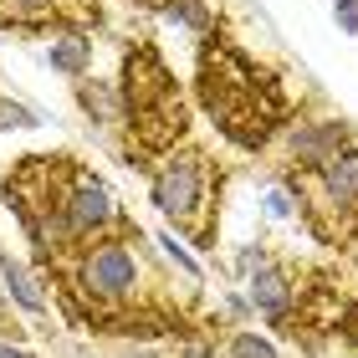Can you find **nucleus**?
<instances>
[{"instance_id":"nucleus-6","label":"nucleus","mask_w":358,"mask_h":358,"mask_svg":"<svg viewBox=\"0 0 358 358\" xmlns=\"http://www.w3.org/2000/svg\"><path fill=\"white\" fill-rule=\"evenodd\" d=\"M348 143V128L343 123H313V128H297L292 134V154L302 164H328V154H338Z\"/></svg>"},{"instance_id":"nucleus-11","label":"nucleus","mask_w":358,"mask_h":358,"mask_svg":"<svg viewBox=\"0 0 358 358\" xmlns=\"http://www.w3.org/2000/svg\"><path fill=\"white\" fill-rule=\"evenodd\" d=\"M0 21H15V26L57 21V0H0Z\"/></svg>"},{"instance_id":"nucleus-18","label":"nucleus","mask_w":358,"mask_h":358,"mask_svg":"<svg viewBox=\"0 0 358 358\" xmlns=\"http://www.w3.org/2000/svg\"><path fill=\"white\" fill-rule=\"evenodd\" d=\"M262 266H266V256H262V246L241 251V271H262Z\"/></svg>"},{"instance_id":"nucleus-13","label":"nucleus","mask_w":358,"mask_h":358,"mask_svg":"<svg viewBox=\"0 0 358 358\" xmlns=\"http://www.w3.org/2000/svg\"><path fill=\"white\" fill-rule=\"evenodd\" d=\"M164 15L179 31H205V0H169Z\"/></svg>"},{"instance_id":"nucleus-4","label":"nucleus","mask_w":358,"mask_h":358,"mask_svg":"<svg viewBox=\"0 0 358 358\" xmlns=\"http://www.w3.org/2000/svg\"><path fill=\"white\" fill-rule=\"evenodd\" d=\"M77 276H83V287L92 292L97 302H118V297H128V292H134L138 266H134V256H128L123 241H97V246L83 256Z\"/></svg>"},{"instance_id":"nucleus-8","label":"nucleus","mask_w":358,"mask_h":358,"mask_svg":"<svg viewBox=\"0 0 358 358\" xmlns=\"http://www.w3.org/2000/svg\"><path fill=\"white\" fill-rule=\"evenodd\" d=\"M251 297H256V307H262L266 317L287 322V307H292V282H287V271H282V266H262V271H256V282H251Z\"/></svg>"},{"instance_id":"nucleus-14","label":"nucleus","mask_w":358,"mask_h":358,"mask_svg":"<svg viewBox=\"0 0 358 358\" xmlns=\"http://www.w3.org/2000/svg\"><path fill=\"white\" fill-rule=\"evenodd\" d=\"M0 128H36V113H26L21 103L0 97Z\"/></svg>"},{"instance_id":"nucleus-15","label":"nucleus","mask_w":358,"mask_h":358,"mask_svg":"<svg viewBox=\"0 0 358 358\" xmlns=\"http://www.w3.org/2000/svg\"><path fill=\"white\" fill-rule=\"evenodd\" d=\"M231 358H276V353H271V343H266V338L241 333V338H236V348H231Z\"/></svg>"},{"instance_id":"nucleus-7","label":"nucleus","mask_w":358,"mask_h":358,"mask_svg":"<svg viewBox=\"0 0 358 358\" xmlns=\"http://www.w3.org/2000/svg\"><path fill=\"white\" fill-rule=\"evenodd\" d=\"M322 194L333 205H358V149H338L322 164Z\"/></svg>"},{"instance_id":"nucleus-10","label":"nucleus","mask_w":358,"mask_h":358,"mask_svg":"<svg viewBox=\"0 0 358 358\" xmlns=\"http://www.w3.org/2000/svg\"><path fill=\"white\" fill-rule=\"evenodd\" d=\"M87 62H92V46H87L83 31H67V36L52 46V67H57V72H67V77L87 72Z\"/></svg>"},{"instance_id":"nucleus-19","label":"nucleus","mask_w":358,"mask_h":358,"mask_svg":"<svg viewBox=\"0 0 358 358\" xmlns=\"http://www.w3.org/2000/svg\"><path fill=\"white\" fill-rule=\"evenodd\" d=\"M0 358H31V353H21V348H10V343H0Z\"/></svg>"},{"instance_id":"nucleus-20","label":"nucleus","mask_w":358,"mask_h":358,"mask_svg":"<svg viewBox=\"0 0 358 358\" xmlns=\"http://www.w3.org/2000/svg\"><path fill=\"white\" fill-rule=\"evenodd\" d=\"M185 358H215V353H210V348H189Z\"/></svg>"},{"instance_id":"nucleus-3","label":"nucleus","mask_w":358,"mask_h":358,"mask_svg":"<svg viewBox=\"0 0 358 358\" xmlns=\"http://www.w3.org/2000/svg\"><path fill=\"white\" fill-rule=\"evenodd\" d=\"M205 194H210V164L200 154H179L174 164H164L159 179H154V205L164 210L169 220H179V225L200 220Z\"/></svg>"},{"instance_id":"nucleus-17","label":"nucleus","mask_w":358,"mask_h":358,"mask_svg":"<svg viewBox=\"0 0 358 358\" xmlns=\"http://www.w3.org/2000/svg\"><path fill=\"white\" fill-rule=\"evenodd\" d=\"M338 26L358 31V0H338Z\"/></svg>"},{"instance_id":"nucleus-2","label":"nucleus","mask_w":358,"mask_h":358,"mask_svg":"<svg viewBox=\"0 0 358 358\" xmlns=\"http://www.w3.org/2000/svg\"><path fill=\"white\" fill-rule=\"evenodd\" d=\"M123 108L134 118L138 138L149 149H164V143L185 128V108H179V92L169 83V72L154 62V52H134L123 72Z\"/></svg>"},{"instance_id":"nucleus-21","label":"nucleus","mask_w":358,"mask_h":358,"mask_svg":"<svg viewBox=\"0 0 358 358\" xmlns=\"http://www.w3.org/2000/svg\"><path fill=\"white\" fill-rule=\"evenodd\" d=\"M128 358H159V353H128Z\"/></svg>"},{"instance_id":"nucleus-12","label":"nucleus","mask_w":358,"mask_h":358,"mask_svg":"<svg viewBox=\"0 0 358 358\" xmlns=\"http://www.w3.org/2000/svg\"><path fill=\"white\" fill-rule=\"evenodd\" d=\"M77 97H83V108L92 113V123H113V118L123 113L118 92H113V87H103V83H83V87H77Z\"/></svg>"},{"instance_id":"nucleus-16","label":"nucleus","mask_w":358,"mask_h":358,"mask_svg":"<svg viewBox=\"0 0 358 358\" xmlns=\"http://www.w3.org/2000/svg\"><path fill=\"white\" fill-rule=\"evenodd\" d=\"M266 210L271 215H292V194L287 189H266Z\"/></svg>"},{"instance_id":"nucleus-5","label":"nucleus","mask_w":358,"mask_h":358,"mask_svg":"<svg viewBox=\"0 0 358 358\" xmlns=\"http://www.w3.org/2000/svg\"><path fill=\"white\" fill-rule=\"evenodd\" d=\"M62 220H67L72 236H92L103 231V225L113 220V194L97 174L87 169H72L67 174V189H62Z\"/></svg>"},{"instance_id":"nucleus-1","label":"nucleus","mask_w":358,"mask_h":358,"mask_svg":"<svg viewBox=\"0 0 358 358\" xmlns=\"http://www.w3.org/2000/svg\"><path fill=\"white\" fill-rule=\"evenodd\" d=\"M200 92H205V108L236 143H262L271 134L276 113V83L266 72H256L251 62H241L231 46H215L205 62H200Z\"/></svg>"},{"instance_id":"nucleus-9","label":"nucleus","mask_w":358,"mask_h":358,"mask_svg":"<svg viewBox=\"0 0 358 358\" xmlns=\"http://www.w3.org/2000/svg\"><path fill=\"white\" fill-rule=\"evenodd\" d=\"M0 276H6V287H10V297L26 307V313H41V302H46V292H41V282L31 276L21 262H10V256H0Z\"/></svg>"}]
</instances>
